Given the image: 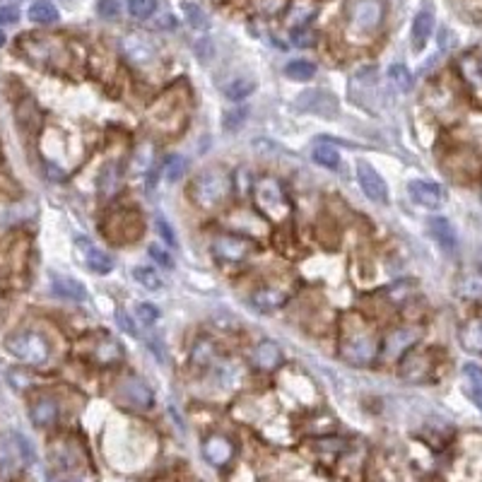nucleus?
Masks as SVG:
<instances>
[{"mask_svg":"<svg viewBox=\"0 0 482 482\" xmlns=\"http://www.w3.org/2000/svg\"><path fill=\"white\" fill-rule=\"evenodd\" d=\"M32 461H34V451L22 434L8 432V434L0 436V482H8L10 478H14Z\"/></svg>","mask_w":482,"mask_h":482,"instance_id":"obj_1","label":"nucleus"},{"mask_svg":"<svg viewBox=\"0 0 482 482\" xmlns=\"http://www.w3.org/2000/svg\"><path fill=\"white\" fill-rule=\"evenodd\" d=\"M376 352H379V343L367 325L359 323L345 330L343 340H340V354L350 364H369L376 357Z\"/></svg>","mask_w":482,"mask_h":482,"instance_id":"obj_2","label":"nucleus"},{"mask_svg":"<svg viewBox=\"0 0 482 482\" xmlns=\"http://www.w3.org/2000/svg\"><path fill=\"white\" fill-rule=\"evenodd\" d=\"M5 348L12 357L22 359L24 364H43L51 354L48 340L37 330H17V333L8 335Z\"/></svg>","mask_w":482,"mask_h":482,"instance_id":"obj_3","label":"nucleus"},{"mask_svg":"<svg viewBox=\"0 0 482 482\" xmlns=\"http://www.w3.org/2000/svg\"><path fill=\"white\" fill-rule=\"evenodd\" d=\"M230 177L222 169H205L193 181V201L201 208H215L230 196Z\"/></svg>","mask_w":482,"mask_h":482,"instance_id":"obj_4","label":"nucleus"},{"mask_svg":"<svg viewBox=\"0 0 482 482\" xmlns=\"http://www.w3.org/2000/svg\"><path fill=\"white\" fill-rule=\"evenodd\" d=\"M256 201H258V205H261V210L265 212L268 220H272V222L285 220L287 212H290V203H287L285 193H282L280 183H277L275 179H263V181L258 183Z\"/></svg>","mask_w":482,"mask_h":482,"instance_id":"obj_5","label":"nucleus"},{"mask_svg":"<svg viewBox=\"0 0 482 482\" xmlns=\"http://www.w3.org/2000/svg\"><path fill=\"white\" fill-rule=\"evenodd\" d=\"M383 22V3L381 0H357L350 12V27L357 34H372Z\"/></svg>","mask_w":482,"mask_h":482,"instance_id":"obj_6","label":"nucleus"},{"mask_svg":"<svg viewBox=\"0 0 482 482\" xmlns=\"http://www.w3.org/2000/svg\"><path fill=\"white\" fill-rule=\"evenodd\" d=\"M253 248H256V243L239 234H222L212 243V253L222 263H241L243 258L251 256Z\"/></svg>","mask_w":482,"mask_h":482,"instance_id":"obj_7","label":"nucleus"},{"mask_svg":"<svg viewBox=\"0 0 482 482\" xmlns=\"http://www.w3.org/2000/svg\"><path fill=\"white\" fill-rule=\"evenodd\" d=\"M121 51H123V56L128 58L133 66H140V68L150 66V63L157 58V46H154L145 34H128V37H123Z\"/></svg>","mask_w":482,"mask_h":482,"instance_id":"obj_8","label":"nucleus"},{"mask_svg":"<svg viewBox=\"0 0 482 482\" xmlns=\"http://www.w3.org/2000/svg\"><path fill=\"white\" fill-rule=\"evenodd\" d=\"M297 106H299V111L323 116V119H335V116H338V101H335V97L325 90L304 92V94L297 99Z\"/></svg>","mask_w":482,"mask_h":482,"instance_id":"obj_9","label":"nucleus"},{"mask_svg":"<svg viewBox=\"0 0 482 482\" xmlns=\"http://www.w3.org/2000/svg\"><path fill=\"white\" fill-rule=\"evenodd\" d=\"M75 251H77V256H80V261L85 263L87 270L97 272V275H106V272L114 270L111 258L106 256L104 251H99V248L87 239V237H77V239H75Z\"/></svg>","mask_w":482,"mask_h":482,"instance_id":"obj_10","label":"nucleus"},{"mask_svg":"<svg viewBox=\"0 0 482 482\" xmlns=\"http://www.w3.org/2000/svg\"><path fill=\"white\" fill-rule=\"evenodd\" d=\"M357 179H359V188L364 191V196L374 203H388V186L383 181V177L372 167V164L362 162L357 167Z\"/></svg>","mask_w":482,"mask_h":482,"instance_id":"obj_11","label":"nucleus"},{"mask_svg":"<svg viewBox=\"0 0 482 482\" xmlns=\"http://www.w3.org/2000/svg\"><path fill=\"white\" fill-rule=\"evenodd\" d=\"M119 393L125 403H130L133 408H140V410H148V408H152V403H154L152 388L138 376L123 379V383L119 386Z\"/></svg>","mask_w":482,"mask_h":482,"instance_id":"obj_12","label":"nucleus"},{"mask_svg":"<svg viewBox=\"0 0 482 482\" xmlns=\"http://www.w3.org/2000/svg\"><path fill=\"white\" fill-rule=\"evenodd\" d=\"M408 193H410V198L417 205L427 208V210H436V208H441V203H444V191H441V186L432 181H410Z\"/></svg>","mask_w":482,"mask_h":482,"instance_id":"obj_13","label":"nucleus"},{"mask_svg":"<svg viewBox=\"0 0 482 482\" xmlns=\"http://www.w3.org/2000/svg\"><path fill=\"white\" fill-rule=\"evenodd\" d=\"M51 290L56 297L66 301H87V290L82 282H77L75 277H63V275H51Z\"/></svg>","mask_w":482,"mask_h":482,"instance_id":"obj_14","label":"nucleus"},{"mask_svg":"<svg viewBox=\"0 0 482 482\" xmlns=\"http://www.w3.org/2000/svg\"><path fill=\"white\" fill-rule=\"evenodd\" d=\"M432 32H434V14H432V10L425 8L415 14V22H412V48L422 51L430 41Z\"/></svg>","mask_w":482,"mask_h":482,"instance_id":"obj_15","label":"nucleus"},{"mask_svg":"<svg viewBox=\"0 0 482 482\" xmlns=\"http://www.w3.org/2000/svg\"><path fill=\"white\" fill-rule=\"evenodd\" d=\"M415 338H417V333H415V330H410V328L393 330V333L386 338V343H383V354H386L388 359L401 357V354L405 352L412 343H415Z\"/></svg>","mask_w":482,"mask_h":482,"instance_id":"obj_16","label":"nucleus"},{"mask_svg":"<svg viewBox=\"0 0 482 482\" xmlns=\"http://www.w3.org/2000/svg\"><path fill=\"white\" fill-rule=\"evenodd\" d=\"M430 232H432V237H434L436 243H439L444 251H456V246H459V237H456L454 225H451L446 217H432V220H430Z\"/></svg>","mask_w":482,"mask_h":482,"instance_id":"obj_17","label":"nucleus"},{"mask_svg":"<svg viewBox=\"0 0 482 482\" xmlns=\"http://www.w3.org/2000/svg\"><path fill=\"white\" fill-rule=\"evenodd\" d=\"M203 451H205V459L212 465H225L232 459V454H234L230 439H225V436H210L205 441V446H203Z\"/></svg>","mask_w":482,"mask_h":482,"instance_id":"obj_18","label":"nucleus"},{"mask_svg":"<svg viewBox=\"0 0 482 482\" xmlns=\"http://www.w3.org/2000/svg\"><path fill=\"white\" fill-rule=\"evenodd\" d=\"M430 357L425 352H417V354H410L405 357V362L401 364V374L408 379V381H422V379L430 374Z\"/></svg>","mask_w":482,"mask_h":482,"instance_id":"obj_19","label":"nucleus"},{"mask_svg":"<svg viewBox=\"0 0 482 482\" xmlns=\"http://www.w3.org/2000/svg\"><path fill=\"white\" fill-rule=\"evenodd\" d=\"M253 359H256V364L261 369L270 372V369H275L277 364H280V359H282L280 345L272 343V340H263V343L256 348V354H253Z\"/></svg>","mask_w":482,"mask_h":482,"instance_id":"obj_20","label":"nucleus"},{"mask_svg":"<svg viewBox=\"0 0 482 482\" xmlns=\"http://www.w3.org/2000/svg\"><path fill=\"white\" fill-rule=\"evenodd\" d=\"M56 417H58V405H56V401H51V398H39V401L32 405V420L37 427L53 425Z\"/></svg>","mask_w":482,"mask_h":482,"instance_id":"obj_21","label":"nucleus"},{"mask_svg":"<svg viewBox=\"0 0 482 482\" xmlns=\"http://www.w3.org/2000/svg\"><path fill=\"white\" fill-rule=\"evenodd\" d=\"M461 345L470 352L482 354V319H470L461 328Z\"/></svg>","mask_w":482,"mask_h":482,"instance_id":"obj_22","label":"nucleus"},{"mask_svg":"<svg viewBox=\"0 0 482 482\" xmlns=\"http://www.w3.org/2000/svg\"><path fill=\"white\" fill-rule=\"evenodd\" d=\"M285 301V294H282L280 290H270V287H265V290H258L256 294L251 297V304L256 306L258 311H263V314H270V311H275L277 306Z\"/></svg>","mask_w":482,"mask_h":482,"instance_id":"obj_23","label":"nucleus"},{"mask_svg":"<svg viewBox=\"0 0 482 482\" xmlns=\"http://www.w3.org/2000/svg\"><path fill=\"white\" fill-rule=\"evenodd\" d=\"M29 19L37 24H53L58 22V8L51 0H34L29 5Z\"/></svg>","mask_w":482,"mask_h":482,"instance_id":"obj_24","label":"nucleus"},{"mask_svg":"<svg viewBox=\"0 0 482 482\" xmlns=\"http://www.w3.org/2000/svg\"><path fill=\"white\" fill-rule=\"evenodd\" d=\"M119 183H121V169L116 164H106L99 174V196L111 198L119 191Z\"/></svg>","mask_w":482,"mask_h":482,"instance_id":"obj_25","label":"nucleus"},{"mask_svg":"<svg viewBox=\"0 0 482 482\" xmlns=\"http://www.w3.org/2000/svg\"><path fill=\"white\" fill-rule=\"evenodd\" d=\"M463 376H465V381H468L470 396H473L475 405L482 410V367H478V364H465Z\"/></svg>","mask_w":482,"mask_h":482,"instance_id":"obj_26","label":"nucleus"},{"mask_svg":"<svg viewBox=\"0 0 482 482\" xmlns=\"http://www.w3.org/2000/svg\"><path fill=\"white\" fill-rule=\"evenodd\" d=\"M285 75L290 77V80H297V82H306L311 80V77L316 75V66L311 61H290L285 66Z\"/></svg>","mask_w":482,"mask_h":482,"instance_id":"obj_27","label":"nucleus"},{"mask_svg":"<svg viewBox=\"0 0 482 482\" xmlns=\"http://www.w3.org/2000/svg\"><path fill=\"white\" fill-rule=\"evenodd\" d=\"M94 357L99 359L101 364H116L121 357H123V350H121V345L116 343V340H101L99 345H97V352Z\"/></svg>","mask_w":482,"mask_h":482,"instance_id":"obj_28","label":"nucleus"},{"mask_svg":"<svg viewBox=\"0 0 482 482\" xmlns=\"http://www.w3.org/2000/svg\"><path fill=\"white\" fill-rule=\"evenodd\" d=\"M388 82H391L396 90L401 92H410L412 90V75L410 70H408L403 63H393L391 68H388Z\"/></svg>","mask_w":482,"mask_h":482,"instance_id":"obj_29","label":"nucleus"},{"mask_svg":"<svg viewBox=\"0 0 482 482\" xmlns=\"http://www.w3.org/2000/svg\"><path fill=\"white\" fill-rule=\"evenodd\" d=\"M164 181L167 183H177L179 179L183 177V172H186V157H181V154H169L167 159H164Z\"/></svg>","mask_w":482,"mask_h":482,"instance_id":"obj_30","label":"nucleus"},{"mask_svg":"<svg viewBox=\"0 0 482 482\" xmlns=\"http://www.w3.org/2000/svg\"><path fill=\"white\" fill-rule=\"evenodd\" d=\"M314 162L321 164V167H325V169H330V172H338L340 154L335 152L333 148H328V145H319V148L314 150Z\"/></svg>","mask_w":482,"mask_h":482,"instance_id":"obj_31","label":"nucleus"},{"mask_svg":"<svg viewBox=\"0 0 482 482\" xmlns=\"http://www.w3.org/2000/svg\"><path fill=\"white\" fill-rule=\"evenodd\" d=\"M133 277L140 282L143 287H148V290H162V277L154 272V268L150 265H138L133 270Z\"/></svg>","mask_w":482,"mask_h":482,"instance_id":"obj_32","label":"nucleus"},{"mask_svg":"<svg viewBox=\"0 0 482 482\" xmlns=\"http://www.w3.org/2000/svg\"><path fill=\"white\" fill-rule=\"evenodd\" d=\"M256 90V82H251V80H234V82H230V85L225 87V97L227 99H232V101H239L243 99V97H248L251 92Z\"/></svg>","mask_w":482,"mask_h":482,"instance_id":"obj_33","label":"nucleus"},{"mask_svg":"<svg viewBox=\"0 0 482 482\" xmlns=\"http://www.w3.org/2000/svg\"><path fill=\"white\" fill-rule=\"evenodd\" d=\"M157 0H128V12L135 19H150L157 12Z\"/></svg>","mask_w":482,"mask_h":482,"instance_id":"obj_34","label":"nucleus"},{"mask_svg":"<svg viewBox=\"0 0 482 482\" xmlns=\"http://www.w3.org/2000/svg\"><path fill=\"white\" fill-rule=\"evenodd\" d=\"M181 8H183V14H186V19H188V24H191V27H196V29H205L208 27V17H205V12H203L201 5L191 3V0H183Z\"/></svg>","mask_w":482,"mask_h":482,"instance_id":"obj_35","label":"nucleus"},{"mask_svg":"<svg viewBox=\"0 0 482 482\" xmlns=\"http://www.w3.org/2000/svg\"><path fill=\"white\" fill-rule=\"evenodd\" d=\"M123 0H97V14L101 19H119L123 12Z\"/></svg>","mask_w":482,"mask_h":482,"instance_id":"obj_36","label":"nucleus"},{"mask_svg":"<svg viewBox=\"0 0 482 482\" xmlns=\"http://www.w3.org/2000/svg\"><path fill=\"white\" fill-rule=\"evenodd\" d=\"M316 14V8L314 5H297V8H292V12L287 14V24H292V27H297V29H301L306 22H309L311 17Z\"/></svg>","mask_w":482,"mask_h":482,"instance_id":"obj_37","label":"nucleus"},{"mask_svg":"<svg viewBox=\"0 0 482 482\" xmlns=\"http://www.w3.org/2000/svg\"><path fill=\"white\" fill-rule=\"evenodd\" d=\"M246 116H248V111L243 109V106H234V109H227L225 114H222V125H225L227 130H239L241 128V123L246 121Z\"/></svg>","mask_w":482,"mask_h":482,"instance_id":"obj_38","label":"nucleus"},{"mask_svg":"<svg viewBox=\"0 0 482 482\" xmlns=\"http://www.w3.org/2000/svg\"><path fill=\"white\" fill-rule=\"evenodd\" d=\"M148 253H150V258H152L154 263H159L162 268H169V270L174 268V258L169 256L167 246H162V243H150Z\"/></svg>","mask_w":482,"mask_h":482,"instance_id":"obj_39","label":"nucleus"},{"mask_svg":"<svg viewBox=\"0 0 482 482\" xmlns=\"http://www.w3.org/2000/svg\"><path fill=\"white\" fill-rule=\"evenodd\" d=\"M461 294L468 299H480L482 297V277H465L461 282Z\"/></svg>","mask_w":482,"mask_h":482,"instance_id":"obj_40","label":"nucleus"},{"mask_svg":"<svg viewBox=\"0 0 482 482\" xmlns=\"http://www.w3.org/2000/svg\"><path fill=\"white\" fill-rule=\"evenodd\" d=\"M135 314H138V321L145 325H154L159 321V309L152 304H140L138 309H135Z\"/></svg>","mask_w":482,"mask_h":482,"instance_id":"obj_41","label":"nucleus"},{"mask_svg":"<svg viewBox=\"0 0 482 482\" xmlns=\"http://www.w3.org/2000/svg\"><path fill=\"white\" fill-rule=\"evenodd\" d=\"M212 354H215L212 345L205 343V340H201V343L196 345V350H193V362H196V364H208L212 359Z\"/></svg>","mask_w":482,"mask_h":482,"instance_id":"obj_42","label":"nucleus"},{"mask_svg":"<svg viewBox=\"0 0 482 482\" xmlns=\"http://www.w3.org/2000/svg\"><path fill=\"white\" fill-rule=\"evenodd\" d=\"M157 232H159V237L167 241V246H177V234H174L172 225H169L167 220H162V217L157 220Z\"/></svg>","mask_w":482,"mask_h":482,"instance_id":"obj_43","label":"nucleus"},{"mask_svg":"<svg viewBox=\"0 0 482 482\" xmlns=\"http://www.w3.org/2000/svg\"><path fill=\"white\" fill-rule=\"evenodd\" d=\"M19 19V12H17V8H3L0 10V24H14Z\"/></svg>","mask_w":482,"mask_h":482,"instance_id":"obj_44","label":"nucleus"},{"mask_svg":"<svg viewBox=\"0 0 482 482\" xmlns=\"http://www.w3.org/2000/svg\"><path fill=\"white\" fill-rule=\"evenodd\" d=\"M294 41L299 43V46H311V43H314V37H311L306 29H294Z\"/></svg>","mask_w":482,"mask_h":482,"instance_id":"obj_45","label":"nucleus"},{"mask_svg":"<svg viewBox=\"0 0 482 482\" xmlns=\"http://www.w3.org/2000/svg\"><path fill=\"white\" fill-rule=\"evenodd\" d=\"M46 174H48L51 179H56V181H63V179H66V174L58 172V169L53 167V164H46Z\"/></svg>","mask_w":482,"mask_h":482,"instance_id":"obj_46","label":"nucleus"},{"mask_svg":"<svg viewBox=\"0 0 482 482\" xmlns=\"http://www.w3.org/2000/svg\"><path fill=\"white\" fill-rule=\"evenodd\" d=\"M119 321H121V328L128 330V333H135V325L130 323V319L125 314H119Z\"/></svg>","mask_w":482,"mask_h":482,"instance_id":"obj_47","label":"nucleus"},{"mask_svg":"<svg viewBox=\"0 0 482 482\" xmlns=\"http://www.w3.org/2000/svg\"><path fill=\"white\" fill-rule=\"evenodd\" d=\"M3 46H5V34L0 32V48H3Z\"/></svg>","mask_w":482,"mask_h":482,"instance_id":"obj_48","label":"nucleus"},{"mask_svg":"<svg viewBox=\"0 0 482 482\" xmlns=\"http://www.w3.org/2000/svg\"><path fill=\"white\" fill-rule=\"evenodd\" d=\"M480 70H482V63H480Z\"/></svg>","mask_w":482,"mask_h":482,"instance_id":"obj_49","label":"nucleus"}]
</instances>
